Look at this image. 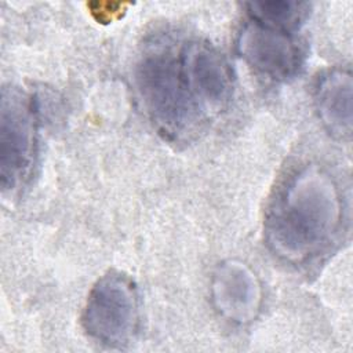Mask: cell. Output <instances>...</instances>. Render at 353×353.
I'll list each match as a JSON object with an SVG mask.
<instances>
[{
    "label": "cell",
    "instance_id": "9",
    "mask_svg": "<svg viewBox=\"0 0 353 353\" xmlns=\"http://www.w3.org/2000/svg\"><path fill=\"white\" fill-rule=\"evenodd\" d=\"M247 7L254 22L285 32L295 29L307 14V4L296 1H254Z\"/></svg>",
    "mask_w": 353,
    "mask_h": 353
},
{
    "label": "cell",
    "instance_id": "6",
    "mask_svg": "<svg viewBox=\"0 0 353 353\" xmlns=\"http://www.w3.org/2000/svg\"><path fill=\"white\" fill-rule=\"evenodd\" d=\"M189 90L199 108L221 109L232 97V73L228 62L207 43H190L181 51Z\"/></svg>",
    "mask_w": 353,
    "mask_h": 353
},
{
    "label": "cell",
    "instance_id": "2",
    "mask_svg": "<svg viewBox=\"0 0 353 353\" xmlns=\"http://www.w3.org/2000/svg\"><path fill=\"white\" fill-rule=\"evenodd\" d=\"M135 81L143 106L161 131L175 135L193 121L199 105L189 90L181 52L171 48L146 52L137 65Z\"/></svg>",
    "mask_w": 353,
    "mask_h": 353
},
{
    "label": "cell",
    "instance_id": "7",
    "mask_svg": "<svg viewBox=\"0 0 353 353\" xmlns=\"http://www.w3.org/2000/svg\"><path fill=\"white\" fill-rule=\"evenodd\" d=\"M259 296V284L244 265L225 262L215 270L212 298L216 309L229 320H251L258 310Z\"/></svg>",
    "mask_w": 353,
    "mask_h": 353
},
{
    "label": "cell",
    "instance_id": "4",
    "mask_svg": "<svg viewBox=\"0 0 353 353\" xmlns=\"http://www.w3.org/2000/svg\"><path fill=\"white\" fill-rule=\"evenodd\" d=\"M33 159V114L17 90L4 88L0 105V176L12 189L26 175Z\"/></svg>",
    "mask_w": 353,
    "mask_h": 353
},
{
    "label": "cell",
    "instance_id": "8",
    "mask_svg": "<svg viewBox=\"0 0 353 353\" xmlns=\"http://www.w3.org/2000/svg\"><path fill=\"white\" fill-rule=\"evenodd\" d=\"M352 76L342 69L325 73L316 87V105L328 131L339 138L352 131Z\"/></svg>",
    "mask_w": 353,
    "mask_h": 353
},
{
    "label": "cell",
    "instance_id": "3",
    "mask_svg": "<svg viewBox=\"0 0 353 353\" xmlns=\"http://www.w3.org/2000/svg\"><path fill=\"white\" fill-rule=\"evenodd\" d=\"M81 323L90 338L109 347L127 345L138 324V295L121 273L102 276L91 288Z\"/></svg>",
    "mask_w": 353,
    "mask_h": 353
},
{
    "label": "cell",
    "instance_id": "1",
    "mask_svg": "<svg viewBox=\"0 0 353 353\" xmlns=\"http://www.w3.org/2000/svg\"><path fill=\"white\" fill-rule=\"evenodd\" d=\"M339 218L335 183L324 171L307 167L274 200L266 221L268 241L280 256L302 261L330 240Z\"/></svg>",
    "mask_w": 353,
    "mask_h": 353
},
{
    "label": "cell",
    "instance_id": "5",
    "mask_svg": "<svg viewBox=\"0 0 353 353\" xmlns=\"http://www.w3.org/2000/svg\"><path fill=\"white\" fill-rule=\"evenodd\" d=\"M239 52L258 73L284 80L296 73L302 51L288 32L258 22L245 25L237 40Z\"/></svg>",
    "mask_w": 353,
    "mask_h": 353
}]
</instances>
